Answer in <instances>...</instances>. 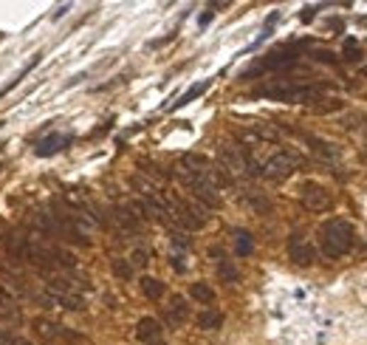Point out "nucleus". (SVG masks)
I'll use <instances>...</instances> for the list:
<instances>
[{
	"mask_svg": "<svg viewBox=\"0 0 367 345\" xmlns=\"http://www.w3.org/2000/svg\"><path fill=\"white\" fill-rule=\"evenodd\" d=\"M356 244V232L351 227V221L345 218H331L320 227V247H322V255L337 261L342 255H348Z\"/></svg>",
	"mask_w": 367,
	"mask_h": 345,
	"instance_id": "1",
	"label": "nucleus"
},
{
	"mask_svg": "<svg viewBox=\"0 0 367 345\" xmlns=\"http://www.w3.org/2000/svg\"><path fill=\"white\" fill-rule=\"evenodd\" d=\"M257 162H260V176L271 179V181H283L300 167V156L294 150H283V147L269 153L266 159H257Z\"/></svg>",
	"mask_w": 367,
	"mask_h": 345,
	"instance_id": "2",
	"label": "nucleus"
},
{
	"mask_svg": "<svg viewBox=\"0 0 367 345\" xmlns=\"http://www.w3.org/2000/svg\"><path fill=\"white\" fill-rule=\"evenodd\" d=\"M260 96L277 99V102H314L320 99V88L314 85H294V82H277V85H266L257 91Z\"/></svg>",
	"mask_w": 367,
	"mask_h": 345,
	"instance_id": "3",
	"label": "nucleus"
},
{
	"mask_svg": "<svg viewBox=\"0 0 367 345\" xmlns=\"http://www.w3.org/2000/svg\"><path fill=\"white\" fill-rule=\"evenodd\" d=\"M300 201L308 213H328L334 207V193L317 181H305L300 187Z\"/></svg>",
	"mask_w": 367,
	"mask_h": 345,
	"instance_id": "4",
	"label": "nucleus"
},
{
	"mask_svg": "<svg viewBox=\"0 0 367 345\" xmlns=\"http://www.w3.org/2000/svg\"><path fill=\"white\" fill-rule=\"evenodd\" d=\"M173 218L181 224L184 230H201V227H206L203 210L198 204L181 201V198H173Z\"/></svg>",
	"mask_w": 367,
	"mask_h": 345,
	"instance_id": "5",
	"label": "nucleus"
},
{
	"mask_svg": "<svg viewBox=\"0 0 367 345\" xmlns=\"http://www.w3.org/2000/svg\"><path fill=\"white\" fill-rule=\"evenodd\" d=\"M71 142H74L71 133H48L45 139H40V142L34 145V153H37L40 159H48V156H54V153H62Z\"/></svg>",
	"mask_w": 367,
	"mask_h": 345,
	"instance_id": "6",
	"label": "nucleus"
},
{
	"mask_svg": "<svg viewBox=\"0 0 367 345\" xmlns=\"http://www.w3.org/2000/svg\"><path fill=\"white\" fill-rule=\"evenodd\" d=\"M218 162H220V170H226L232 179L246 173V159H243V150H237V147H220Z\"/></svg>",
	"mask_w": 367,
	"mask_h": 345,
	"instance_id": "7",
	"label": "nucleus"
},
{
	"mask_svg": "<svg viewBox=\"0 0 367 345\" xmlns=\"http://www.w3.org/2000/svg\"><path fill=\"white\" fill-rule=\"evenodd\" d=\"M288 258H291V264H297V266H311V264L317 261V249H314L305 238L294 235V238L288 241Z\"/></svg>",
	"mask_w": 367,
	"mask_h": 345,
	"instance_id": "8",
	"label": "nucleus"
},
{
	"mask_svg": "<svg viewBox=\"0 0 367 345\" xmlns=\"http://www.w3.org/2000/svg\"><path fill=\"white\" fill-rule=\"evenodd\" d=\"M34 334L45 343H54V340H79L74 332H68L65 326H57V323H48V320H34Z\"/></svg>",
	"mask_w": 367,
	"mask_h": 345,
	"instance_id": "9",
	"label": "nucleus"
},
{
	"mask_svg": "<svg viewBox=\"0 0 367 345\" xmlns=\"http://www.w3.org/2000/svg\"><path fill=\"white\" fill-rule=\"evenodd\" d=\"M164 320H167L173 329H179V326H184V323L189 320L186 298H181V295H173V298H170V306L164 309Z\"/></svg>",
	"mask_w": 367,
	"mask_h": 345,
	"instance_id": "10",
	"label": "nucleus"
},
{
	"mask_svg": "<svg viewBox=\"0 0 367 345\" xmlns=\"http://www.w3.org/2000/svg\"><path fill=\"white\" fill-rule=\"evenodd\" d=\"M162 323L156 320V317H142L139 323H136V337H139V343H147V345H156L162 343Z\"/></svg>",
	"mask_w": 367,
	"mask_h": 345,
	"instance_id": "11",
	"label": "nucleus"
},
{
	"mask_svg": "<svg viewBox=\"0 0 367 345\" xmlns=\"http://www.w3.org/2000/svg\"><path fill=\"white\" fill-rule=\"evenodd\" d=\"M308 145H311V150H314L320 159H325V162H339V156H342L339 145H334V142H328V139L308 136Z\"/></svg>",
	"mask_w": 367,
	"mask_h": 345,
	"instance_id": "12",
	"label": "nucleus"
},
{
	"mask_svg": "<svg viewBox=\"0 0 367 345\" xmlns=\"http://www.w3.org/2000/svg\"><path fill=\"white\" fill-rule=\"evenodd\" d=\"M113 218H116L119 227L128 230V232H139V230H142V221H139V215H133V207H116V210H113Z\"/></svg>",
	"mask_w": 367,
	"mask_h": 345,
	"instance_id": "13",
	"label": "nucleus"
},
{
	"mask_svg": "<svg viewBox=\"0 0 367 345\" xmlns=\"http://www.w3.org/2000/svg\"><path fill=\"white\" fill-rule=\"evenodd\" d=\"M198 329H203V332H215V329H220L223 326V315L220 312H215V309H206V312H201L198 315Z\"/></svg>",
	"mask_w": 367,
	"mask_h": 345,
	"instance_id": "14",
	"label": "nucleus"
},
{
	"mask_svg": "<svg viewBox=\"0 0 367 345\" xmlns=\"http://www.w3.org/2000/svg\"><path fill=\"white\" fill-rule=\"evenodd\" d=\"M142 292H145L147 300H162L164 292H167V286L159 278H142Z\"/></svg>",
	"mask_w": 367,
	"mask_h": 345,
	"instance_id": "15",
	"label": "nucleus"
},
{
	"mask_svg": "<svg viewBox=\"0 0 367 345\" xmlns=\"http://www.w3.org/2000/svg\"><path fill=\"white\" fill-rule=\"evenodd\" d=\"M235 244H237V255H240V258H246V255L254 252L252 232H246V230H237V232H235Z\"/></svg>",
	"mask_w": 367,
	"mask_h": 345,
	"instance_id": "16",
	"label": "nucleus"
},
{
	"mask_svg": "<svg viewBox=\"0 0 367 345\" xmlns=\"http://www.w3.org/2000/svg\"><path fill=\"white\" fill-rule=\"evenodd\" d=\"M189 295H192V300H198V303H215V289H212L209 283H192Z\"/></svg>",
	"mask_w": 367,
	"mask_h": 345,
	"instance_id": "17",
	"label": "nucleus"
},
{
	"mask_svg": "<svg viewBox=\"0 0 367 345\" xmlns=\"http://www.w3.org/2000/svg\"><path fill=\"white\" fill-rule=\"evenodd\" d=\"M111 269H113V275H116L119 281H130V278H133V266H130V261H125V258H113V261H111Z\"/></svg>",
	"mask_w": 367,
	"mask_h": 345,
	"instance_id": "18",
	"label": "nucleus"
},
{
	"mask_svg": "<svg viewBox=\"0 0 367 345\" xmlns=\"http://www.w3.org/2000/svg\"><path fill=\"white\" fill-rule=\"evenodd\" d=\"M0 317H11V320H20L17 309H14V300L6 289H0Z\"/></svg>",
	"mask_w": 367,
	"mask_h": 345,
	"instance_id": "19",
	"label": "nucleus"
},
{
	"mask_svg": "<svg viewBox=\"0 0 367 345\" xmlns=\"http://www.w3.org/2000/svg\"><path fill=\"white\" fill-rule=\"evenodd\" d=\"M218 278H220L223 283H237V281H240L237 269H235L229 261H220V264H218Z\"/></svg>",
	"mask_w": 367,
	"mask_h": 345,
	"instance_id": "20",
	"label": "nucleus"
},
{
	"mask_svg": "<svg viewBox=\"0 0 367 345\" xmlns=\"http://www.w3.org/2000/svg\"><path fill=\"white\" fill-rule=\"evenodd\" d=\"M206 88H209V79H206V82H198V85H192V88H189V91L184 94L181 99H179V102L173 105V108H184V105H189V102H192V99H198V96H201V94H203Z\"/></svg>",
	"mask_w": 367,
	"mask_h": 345,
	"instance_id": "21",
	"label": "nucleus"
},
{
	"mask_svg": "<svg viewBox=\"0 0 367 345\" xmlns=\"http://www.w3.org/2000/svg\"><path fill=\"white\" fill-rule=\"evenodd\" d=\"M147 264H150V255H147L145 249H136V252L130 255V266H133V269H145Z\"/></svg>",
	"mask_w": 367,
	"mask_h": 345,
	"instance_id": "22",
	"label": "nucleus"
},
{
	"mask_svg": "<svg viewBox=\"0 0 367 345\" xmlns=\"http://www.w3.org/2000/svg\"><path fill=\"white\" fill-rule=\"evenodd\" d=\"M249 204L257 210V213H269L271 210V201H266V198H260L257 193H249Z\"/></svg>",
	"mask_w": 367,
	"mask_h": 345,
	"instance_id": "23",
	"label": "nucleus"
},
{
	"mask_svg": "<svg viewBox=\"0 0 367 345\" xmlns=\"http://www.w3.org/2000/svg\"><path fill=\"white\" fill-rule=\"evenodd\" d=\"M362 57V51L356 48V40H348L345 43V60H359Z\"/></svg>",
	"mask_w": 367,
	"mask_h": 345,
	"instance_id": "24",
	"label": "nucleus"
},
{
	"mask_svg": "<svg viewBox=\"0 0 367 345\" xmlns=\"http://www.w3.org/2000/svg\"><path fill=\"white\" fill-rule=\"evenodd\" d=\"M173 244H176V247H181V249L189 247V241H186V235H184V232H173Z\"/></svg>",
	"mask_w": 367,
	"mask_h": 345,
	"instance_id": "25",
	"label": "nucleus"
},
{
	"mask_svg": "<svg viewBox=\"0 0 367 345\" xmlns=\"http://www.w3.org/2000/svg\"><path fill=\"white\" fill-rule=\"evenodd\" d=\"M173 269H176V272H186V264H184L181 255H176V258H173Z\"/></svg>",
	"mask_w": 367,
	"mask_h": 345,
	"instance_id": "26",
	"label": "nucleus"
},
{
	"mask_svg": "<svg viewBox=\"0 0 367 345\" xmlns=\"http://www.w3.org/2000/svg\"><path fill=\"white\" fill-rule=\"evenodd\" d=\"M156 345H164V343H156Z\"/></svg>",
	"mask_w": 367,
	"mask_h": 345,
	"instance_id": "27",
	"label": "nucleus"
},
{
	"mask_svg": "<svg viewBox=\"0 0 367 345\" xmlns=\"http://www.w3.org/2000/svg\"><path fill=\"white\" fill-rule=\"evenodd\" d=\"M365 74H367V68H365Z\"/></svg>",
	"mask_w": 367,
	"mask_h": 345,
	"instance_id": "28",
	"label": "nucleus"
},
{
	"mask_svg": "<svg viewBox=\"0 0 367 345\" xmlns=\"http://www.w3.org/2000/svg\"><path fill=\"white\" fill-rule=\"evenodd\" d=\"M0 125H3V122H0Z\"/></svg>",
	"mask_w": 367,
	"mask_h": 345,
	"instance_id": "29",
	"label": "nucleus"
}]
</instances>
